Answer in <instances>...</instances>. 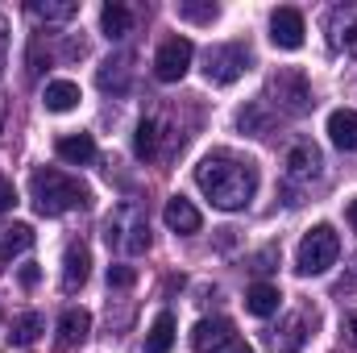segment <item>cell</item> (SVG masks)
<instances>
[{
    "label": "cell",
    "mask_w": 357,
    "mask_h": 353,
    "mask_svg": "<svg viewBox=\"0 0 357 353\" xmlns=\"http://www.w3.org/2000/svg\"><path fill=\"white\" fill-rule=\"evenodd\" d=\"M328 142L337 150H357V112L354 108H337L328 117Z\"/></svg>",
    "instance_id": "18"
},
{
    "label": "cell",
    "mask_w": 357,
    "mask_h": 353,
    "mask_svg": "<svg viewBox=\"0 0 357 353\" xmlns=\"http://www.w3.org/2000/svg\"><path fill=\"white\" fill-rule=\"evenodd\" d=\"M354 283H357V258H354V270H349V278L341 283V291H345V287H354Z\"/></svg>",
    "instance_id": "34"
},
{
    "label": "cell",
    "mask_w": 357,
    "mask_h": 353,
    "mask_svg": "<svg viewBox=\"0 0 357 353\" xmlns=\"http://www.w3.org/2000/svg\"><path fill=\"white\" fill-rule=\"evenodd\" d=\"M4 63H8V21L0 13V71H4Z\"/></svg>",
    "instance_id": "32"
},
{
    "label": "cell",
    "mask_w": 357,
    "mask_h": 353,
    "mask_svg": "<svg viewBox=\"0 0 357 353\" xmlns=\"http://www.w3.org/2000/svg\"><path fill=\"white\" fill-rule=\"evenodd\" d=\"M42 333H46V316H42V312H25V316L13 320V333H8V337H13V345L25 350V345H33Z\"/></svg>",
    "instance_id": "24"
},
{
    "label": "cell",
    "mask_w": 357,
    "mask_h": 353,
    "mask_svg": "<svg viewBox=\"0 0 357 353\" xmlns=\"http://www.w3.org/2000/svg\"><path fill=\"white\" fill-rule=\"evenodd\" d=\"M345 216H349V225H354V229H357V200H354V204H349V212H345Z\"/></svg>",
    "instance_id": "36"
},
{
    "label": "cell",
    "mask_w": 357,
    "mask_h": 353,
    "mask_svg": "<svg viewBox=\"0 0 357 353\" xmlns=\"http://www.w3.org/2000/svg\"><path fill=\"white\" fill-rule=\"evenodd\" d=\"M104 241H108V250H121L129 258L146 254L150 250V220H146V212L137 204H121L104 220Z\"/></svg>",
    "instance_id": "4"
},
{
    "label": "cell",
    "mask_w": 357,
    "mask_h": 353,
    "mask_svg": "<svg viewBox=\"0 0 357 353\" xmlns=\"http://www.w3.org/2000/svg\"><path fill=\"white\" fill-rule=\"evenodd\" d=\"M91 333V316L84 308H67L63 316H59V345L63 350H71V345H84Z\"/></svg>",
    "instance_id": "17"
},
{
    "label": "cell",
    "mask_w": 357,
    "mask_h": 353,
    "mask_svg": "<svg viewBox=\"0 0 357 353\" xmlns=\"http://www.w3.org/2000/svg\"><path fill=\"white\" fill-rule=\"evenodd\" d=\"M282 167H287V179H295V183H312V179L320 175L324 158H320V150H316L307 137H299V142H291V146H287Z\"/></svg>",
    "instance_id": "10"
},
{
    "label": "cell",
    "mask_w": 357,
    "mask_h": 353,
    "mask_svg": "<svg viewBox=\"0 0 357 353\" xmlns=\"http://www.w3.org/2000/svg\"><path fill=\"white\" fill-rule=\"evenodd\" d=\"M13 204H17V187H13V183H8V179L0 175V212H8V208H13Z\"/></svg>",
    "instance_id": "30"
},
{
    "label": "cell",
    "mask_w": 357,
    "mask_h": 353,
    "mask_svg": "<svg viewBox=\"0 0 357 353\" xmlns=\"http://www.w3.org/2000/svg\"><path fill=\"white\" fill-rule=\"evenodd\" d=\"M29 195H33V208L42 212V216H63V212H71V208H88V187L79 183V179L63 175V171H54V167H38L33 175H29Z\"/></svg>",
    "instance_id": "2"
},
{
    "label": "cell",
    "mask_w": 357,
    "mask_h": 353,
    "mask_svg": "<svg viewBox=\"0 0 357 353\" xmlns=\"http://www.w3.org/2000/svg\"><path fill=\"white\" fill-rule=\"evenodd\" d=\"M54 154L63 163H71V167H88L96 158V142H91V133H63L54 142Z\"/></svg>",
    "instance_id": "16"
},
{
    "label": "cell",
    "mask_w": 357,
    "mask_h": 353,
    "mask_svg": "<svg viewBox=\"0 0 357 353\" xmlns=\"http://www.w3.org/2000/svg\"><path fill=\"white\" fill-rule=\"evenodd\" d=\"M229 353H254V350H250V345H241V341H233V345H229Z\"/></svg>",
    "instance_id": "35"
},
{
    "label": "cell",
    "mask_w": 357,
    "mask_h": 353,
    "mask_svg": "<svg viewBox=\"0 0 357 353\" xmlns=\"http://www.w3.org/2000/svg\"><path fill=\"white\" fill-rule=\"evenodd\" d=\"M178 21H195V25H212L220 17V8L212 0H178Z\"/></svg>",
    "instance_id": "26"
},
{
    "label": "cell",
    "mask_w": 357,
    "mask_h": 353,
    "mask_svg": "<svg viewBox=\"0 0 357 353\" xmlns=\"http://www.w3.org/2000/svg\"><path fill=\"white\" fill-rule=\"evenodd\" d=\"M75 13H79L75 0H33L29 4V17H38V21H71Z\"/></svg>",
    "instance_id": "25"
},
{
    "label": "cell",
    "mask_w": 357,
    "mask_h": 353,
    "mask_svg": "<svg viewBox=\"0 0 357 353\" xmlns=\"http://www.w3.org/2000/svg\"><path fill=\"white\" fill-rule=\"evenodd\" d=\"M341 258V237H337V229L333 225H316L303 241H299V250H295V270L307 278V274H324V270H333Z\"/></svg>",
    "instance_id": "5"
},
{
    "label": "cell",
    "mask_w": 357,
    "mask_h": 353,
    "mask_svg": "<svg viewBox=\"0 0 357 353\" xmlns=\"http://www.w3.org/2000/svg\"><path fill=\"white\" fill-rule=\"evenodd\" d=\"M274 262H278V246H266L262 254H254V266H250V270H254V274H270Z\"/></svg>",
    "instance_id": "29"
},
{
    "label": "cell",
    "mask_w": 357,
    "mask_h": 353,
    "mask_svg": "<svg viewBox=\"0 0 357 353\" xmlns=\"http://www.w3.org/2000/svg\"><path fill=\"white\" fill-rule=\"evenodd\" d=\"M137 283V270L133 266H108V287H116V291H125V287H133Z\"/></svg>",
    "instance_id": "28"
},
{
    "label": "cell",
    "mask_w": 357,
    "mask_h": 353,
    "mask_svg": "<svg viewBox=\"0 0 357 353\" xmlns=\"http://www.w3.org/2000/svg\"><path fill=\"white\" fill-rule=\"evenodd\" d=\"M237 333H233V320L229 316H212V320H199L191 329V350L195 353H216L225 345H233Z\"/></svg>",
    "instance_id": "11"
},
{
    "label": "cell",
    "mask_w": 357,
    "mask_h": 353,
    "mask_svg": "<svg viewBox=\"0 0 357 353\" xmlns=\"http://www.w3.org/2000/svg\"><path fill=\"white\" fill-rule=\"evenodd\" d=\"M191 59H195V46H191L187 38H167V42L158 46V54H154V75H158L162 84H178V80L187 75Z\"/></svg>",
    "instance_id": "8"
},
{
    "label": "cell",
    "mask_w": 357,
    "mask_h": 353,
    "mask_svg": "<svg viewBox=\"0 0 357 353\" xmlns=\"http://www.w3.org/2000/svg\"><path fill=\"white\" fill-rule=\"evenodd\" d=\"M171 345H175V316L158 312L150 333H146V353H171Z\"/></svg>",
    "instance_id": "23"
},
{
    "label": "cell",
    "mask_w": 357,
    "mask_h": 353,
    "mask_svg": "<svg viewBox=\"0 0 357 353\" xmlns=\"http://www.w3.org/2000/svg\"><path fill=\"white\" fill-rule=\"evenodd\" d=\"M88 274H91L88 246L71 241V246H67V254H63V291H79V287L88 283Z\"/></svg>",
    "instance_id": "14"
},
{
    "label": "cell",
    "mask_w": 357,
    "mask_h": 353,
    "mask_svg": "<svg viewBox=\"0 0 357 353\" xmlns=\"http://www.w3.org/2000/svg\"><path fill=\"white\" fill-rule=\"evenodd\" d=\"M178 150H183V137L171 125V112L167 108H154L137 121V137H133V154L142 163H171Z\"/></svg>",
    "instance_id": "3"
},
{
    "label": "cell",
    "mask_w": 357,
    "mask_h": 353,
    "mask_svg": "<svg viewBox=\"0 0 357 353\" xmlns=\"http://www.w3.org/2000/svg\"><path fill=\"white\" fill-rule=\"evenodd\" d=\"M266 100L274 108H282L287 117H303L316 100H312V84L303 80V71H278V75H270L266 84Z\"/></svg>",
    "instance_id": "7"
},
{
    "label": "cell",
    "mask_w": 357,
    "mask_h": 353,
    "mask_svg": "<svg viewBox=\"0 0 357 353\" xmlns=\"http://www.w3.org/2000/svg\"><path fill=\"white\" fill-rule=\"evenodd\" d=\"M307 345V316L303 312H291L274 333H270V350L274 353H299Z\"/></svg>",
    "instance_id": "13"
},
{
    "label": "cell",
    "mask_w": 357,
    "mask_h": 353,
    "mask_svg": "<svg viewBox=\"0 0 357 353\" xmlns=\"http://www.w3.org/2000/svg\"><path fill=\"white\" fill-rule=\"evenodd\" d=\"M237 125H241V129H250L254 137H270V133H274V121H270V117H262V104H250V108H241Z\"/></svg>",
    "instance_id": "27"
},
{
    "label": "cell",
    "mask_w": 357,
    "mask_h": 353,
    "mask_svg": "<svg viewBox=\"0 0 357 353\" xmlns=\"http://www.w3.org/2000/svg\"><path fill=\"white\" fill-rule=\"evenodd\" d=\"M303 33H307V25H303V13L299 8L282 4V8L270 13V42L278 50H299L303 46Z\"/></svg>",
    "instance_id": "9"
},
{
    "label": "cell",
    "mask_w": 357,
    "mask_h": 353,
    "mask_svg": "<svg viewBox=\"0 0 357 353\" xmlns=\"http://www.w3.org/2000/svg\"><path fill=\"white\" fill-rule=\"evenodd\" d=\"M100 29H104V38H125L129 29H133V13L121 4V0H112V4H104L100 8Z\"/></svg>",
    "instance_id": "21"
},
{
    "label": "cell",
    "mask_w": 357,
    "mask_h": 353,
    "mask_svg": "<svg viewBox=\"0 0 357 353\" xmlns=\"http://www.w3.org/2000/svg\"><path fill=\"white\" fill-rule=\"evenodd\" d=\"M345 337H349V345L357 350V312L349 316V320H345Z\"/></svg>",
    "instance_id": "33"
},
{
    "label": "cell",
    "mask_w": 357,
    "mask_h": 353,
    "mask_svg": "<svg viewBox=\"0 0 357 353\" xmlns=\"http://www.w3.org/2000/svg\"><path fill=\"white\" fill-rule=\"evenodd\" d=\"M129 80H133L129 54H116V59H108V63L96 71V84H100V91H112V96H125V91H129Z\"/></svg>",
    "instance_id": "15"
},
{
    "label": "cell",
    "mask_w": 357,
    "mask_h": 353,
    "mask_svg": "<svg viewBox=\"0 0 357 353\" xmlns=\"http://www.w3.org/2000/svg\"><path fill=\"white\" fill-rule=\"evenodd\" d=\"M33 246V229L29 225H0V262H13L17 254H25Z\"/></svg>",
    "instance_id": "19"
},
{
    "label": "cell",
    "mask_w": 357,
    "mask_h": 353,
    "mask_svg": "<svg viewBox=\"0 0 357 353\" xmlns=\"http://www.w3.org/2000/svg\"><path fill=\"white\" fill-rule=\"evenodd\" d=\"M250 63H254V54H250L245 42H220V46H212L204 54V75H208V84L229 88L250 71Z\"/></svg>",
    "instance_id": "6"
},
{
    "label": "cell",
    "mask_w": 357,
    "mask_h": 353,
    "mask_svg": "<svg viewBox=\"0 0 357 353\" xmlns=\"http://www.w3.org/2000/svg\"><path fill=\"white\" fill-rule=\"evenodd\" d=\"M42 104H46L50 112H71V108L79 104V84H71V80H54V84H46Z\"/></svg>",
    "instance_id": "22"
},
{
    "label": "cell",
    "mask_w": 357,
    "mask_h": 353,
    "mask_svg": "<svg viewBox=\"0 0 357 353\" xmlns=\"http://www.w3.org/2000/svg\"><path fill=\"white\" fill-rule=\"evenodd\" d=\"M38 278H42L38 262H25V266H21V287H38Z\"/></svg>",
    "instance_id": "31"
},
{
    "label": "cell",
    "mask_w": 357,
    "mask_h": 353,
    "mask_svg": "<svg viewBox=\"0 0 357 353\" xmlns=\"http://www.w3.org/2000/svg\"><path fill=\"white\" fill-rule=\"evenodd\" d=\"M162 220H167V229H171V233H178V237H191V233H199V225H204L199 208H195L187 195H171V200H167Z\"/></svg>",
    "instance_id": "12"
},
{
    "label": "cell",
    "mask_w": 357,
    "mask_h": 353,
    "mask_svg": "<svg viewBox=\"0 0 357 353\" xmlns=\"http://www.w3.org/2000/svg\"><path fill=\"white\" fill-rule=\"evenodd\" d=\"M195 183L212 200V208L241 212V208H250V200L258 191V163L254 158H241L233 150H212L195 167Z\"/></svg>",
    "instance_id": "1"
},
{
    "label": "cell",
    "mask_w": 357,
    "mask_h": 353,
    "mask_svg": "<svg viewBox=\"0 0 357 353\" xmlns=\"http://www.w3.org/2000/svg\"><path fill=\"white\" fill-rule=\"evenodd\" d=\"M278 303H282V295H278L274 283H254V287L245 291V312H250V316H274Z\"/></svg>",
    "instance_id": "20"
}]
</instances>
